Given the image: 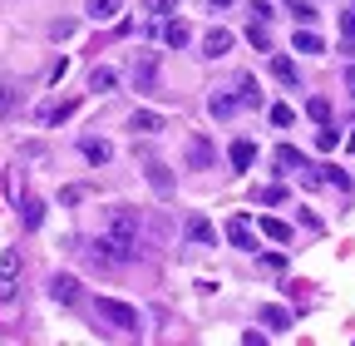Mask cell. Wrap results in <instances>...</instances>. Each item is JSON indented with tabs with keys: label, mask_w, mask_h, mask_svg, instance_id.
<instances>
[{
	"label": "cell",
	"mask_w": 355,
	"mask_h": 346,
	"mask_svg": "<svg viewBox=\"0 0 355 346\" xmlns=\"http://www.w3.org/2000/svg\"><path fill=\"white\" fill-rule=\"evenodd\" d=\"M227 242H232V247H247V252L257 247V238H252V223L242 218V213H237V218H227Z\"/></svg>",
	"instance_id": "8"
},
{
	"label": "cell",
	"mask_w": 355,
	"mask_h": 346,
	"mask_svg": "<svg viewBox=\"0 0 355 346\" xmlns=\"http://www.w3.org/2000/svg\"><path fill=\"white\" fill-rule=\"evenodd\" d=\"M237 99H242L247 109H257V104H261V90H257V79H252V74H242V79H237Z\"/></svg>",
	"instance_id": "20"
},
{
	"label": "cell",
	"mask_w": 355,
	"mask_h": 346,
	"mask_svg": "<svg viewBox=\"0 0 355 346\" xmlns=\"http://www.w3.org/2000/svg\"><path fill=\"white\" fill-rule=\"evenodd\" d=\"M316 144H321V149H326V154H331V149H336V144H340V134H336V129H321V134H316Z\"/></svg>",
	"instance_id": "33"
},
{
	"label": "cell",
	"mask_w": 355,
	"mask_h": 346,
	"mask_svg": "<svg viewBox=\"0 0 355 346\" xmlns=\"http://www.w3.org/2000/svg\"><path fill=\"white\" fill-rule=\"evenodd\" d=\"M291 15H296L301 25H311V20H316V6H306V0H291Z\"/></svg>",
	"instance_id": "28"
},
{
	"label": "cell",
	"mask_w": 355,
	"mask_h": 346,
	"mask_svg": "<svg viewBox=\"0 0 355 346\" xmlns=\"http://www.w3.org/2000/svg\"><path fill=\"white\" fill-rule=\"evenodd\" d=\"M306 114H311V119H316V124H331V104H326L321 94H316V99H311V104H306Z\"/></svg>",
	"instance_id": "25"
},
{
	"label": "cell",
	"mask_w": 355,
	"mask_h": 346,
	"mask_svg": "<svg viewBox=\"0 0 355 346\" xmlns=\"http://www.w3.org/2000/svg\"><path fill=\"white\" fill-rule=\"evenodd\" d=\"M252 15H257V20L266 25V20H272V15H277V10H272V0H252Z\"/></svg>",
	"instance_id": "32"
},
{
	"label": "cell",
	"mask_w": 355,
	"mask_h": 346,
	"mask_svg": "<svg viewBox=\"0 0 355 346\" xmlns=\"http://www.w3.org/2000/svg\"><path fill=\"white\" fill-rule=\"evenodd\" d=\"M277 168H282V173L306 168V154H301V149H291V144H282V149H277Z\"/></svg>",
	"instance_id": "19"
},
{
	"label": "cell",
	"mask_w": 355,
	"mask_h": 346,
	"mask_svg": "<svg viewBox=\"0 0 355 346\" xmlns=\"http://www.w3.org/2000/svg\"><path fill=\"white\" fill-rule=\"evenodd\" d=\"M340 35H345V45H355V10L340 15Z\"/></svg>",
	"instance_id": "31"
},
{
	"label": "cell",
	"mask_w": 355,
	"mask_h": 346,
	"mask_svg": "<svg viewBox=\"0 0 355 346\" xmlns=\"http://www.w3.org/2000/svg\"><path fill=\"white\" fill-rule=\"evenodd\" d=\"M144 173H148V183H153V193H158V198H173V188H178V183H173V173H168L158 158H148V163H144Z\"/></svg>",
	"instance_id": "5"
},
{
	"label": "cell",
	"mask_w": 355,
	"mask_h": 346,
	"mask_svg": "<svg viewBox=\"0 0 355 346\" xmlns=\"http://www.w3.org/2000/svg\"><path fill=\"white\" fill-rule=\"evenodd\" d=\"M247 40H252L257 50H272V35H266V25H261V20H257V25L247 30Z\"/></svg>",
	"instance_id": "26"
},
{
	"label": "cell",
	"mask_w": 355,
	"mask_h": 346,
	"mask_svg": "<svg viewBox=\"0 0 355 346\" xmlns=\"http://www.w3.org/2000/svg\"><path fill=\"white\" fill-rule=\"evenodd\" d=\"M10 104H15V94H10V90H0V114H6Z\"/></svg>",
	"instance_id": "37"
},
{
	"label": "cell",
	"mask_w": 355,
	"mask_h": 346,
	"mask_svg": "<svg viewBox=\"0 0 355 346\" xmlns=\"http://www.w3.org/2000/svg\"><path fill=\"white\" fill-rule=\"evenodd\" d=\"M291 50H301V55H321V50H326V40L311 30V25H301V30L291 35Z\"/></svg>",
	"instance_id": "10"
},
{
	"label": "cell",
	"mask_w": 355,
	"mask_h": 346,
	"mask_svg": "<svg viewBox=\"0 0 355 346\" xmlns=\"http://www.w3.org/2000/svg\"><path fill=\"white\" fill-rule=\"evenodd\" d=\"M50 297L60 302V307H74V302H79V282H74L69 272H60V277L50 282Z\"/></svg>",
	"instance_id": "7"
},
{
	"label": "cell",
	"mask_w": 355,
	"mask_h": 346,
	"mask_svg": "<svg viewBox=\"0 0 355 346\" xmlns=\"http://www.w3.org/2000/svg\"><path fill=\"white\" fill-rule=\"evenodd\" d=\"M20 252L15 247H6L0 252V302H15V292H20Z\"/></svg>",
	"instance_id": "2"
},
{
	"label": "cell",
	"mask_w": 355,
	"mask_h": 346,
	"mask_svg": "<svg viewBox=\"0 0 355 346\" xmlns=\"http://www.w3.org/2000/svg\"><path fill=\"white\" fill-rule=\"evenodd\" d=\"M148 10H153V15H173V10H178V0H148Z\"/></svg>",
	"instance_id": "34"
},
{
	"label": "cell",
	"mask_w": 355,
	"mask_h": 346,
	"mask_svg": "<svg viewBox=\"0 0 355 346\" xmlns=\"http://www.w3.org/2000/svg\"><path fill=\"white\" fill-rule=\"evenodd\" d=\"M261 203H272V208H277V203H286V183H272V188H261Z\"/></svg>",
	"instance_id": "29"
},
{
	"label": "cell",
	"mask_w": 355,
	"mask_h": 346,
	"mask_svg": "<svg viewBox=\"0 0 355 346\" xmlns=\"http://www.w3.org/2000/svg\"><path fill=\"white\" fill-rule=\"evenodd\" d=\"M20 223H25L30 233L44 223V203H40V198H25V203H20Z\"/></svg>",
	"instance_id": "18"
},
{
	"label": "cell",
	"mask_w": 355,
	"mask_h": 346,
	"mask_svg": "<svg viewBox=\"0 0 355 346\" xmlns=\"http://www.w3.org/2000/svg\"><path fill=\"white\" fill-rule=\"evenodd\" d=\"M321 179L336 183V188H350V173H340V168H321Z\"/></svg>",
	"instance_id": "30"
},
{
	"label": "cell",
	"mask_w": 355,
	"mask_h": 346,
	"mask_svg": "<svg viewBox=\"0 0 355 346\" xmlns=\"http://www.w3.org/2000/svg\"><path fill=\"white\" fill-rule=\"evenodd\" d=\"M345 90L355 94V65H345Z\"/></svg>",
	"instance_id": "38"
},
{
	"label": "cell",
	"mask_w": 355,
	"mask_h": 346,
	"mask_svg": "<svg viewBox=\"0 0 355 346\" xmlns=\"http://www.w3.org/2000/svg\"><path fill=\"white\" fill-rule=\"evenodd\" d=\"M79 154H84L89 163H109V158H114V149H109L104 139H84V144H79Z\"/></svg>",
	"instance_id": "17"
},
{
	"label": "cell",
	"mask_w": 355,
	"mask_h": 346,
	"mask_svg": "<svg viewBox=\"0 0 355 346\" xmlns=\"http://www.w3.org/2000/svg\"><path fill=\"white\" fill-rule=\"evenodd\" d=\"M84 10H89V20H114L119 15V0H89Z\"/></svg>",
	"instance_id": "22"
},
{
	"label": "cell",
	"mask_w": 355,
	"mask_h": 346,
	"mask_svg": "<svg viewBox=\"0 0 355 346\" xmlns=\"http://www.w3.org/2000/svg\"><path fill=\"white\" fill-rule=\"evenodd\" d=\"M89 90H94V94H114V90H119V74H114V69H104V65H99V69H94V74H89Z\"/></svg>",
	"instance_id": "14"
},
{
	"label": "cell",
	"mask_w": 355,
	"mask_h": 346,
	"mask_svg": "<svg viewBox=\"0 0 355 346\" xmlns=\"http://www.w3.org/2000/svg\"><path fill=\"white\" fill-rule=\"evenodd\" d=\"M261 238L286 242V238H291V223H286V218H261Z\"/></svg>",
	"instance_id": "21"
},
{
	"label": "cell",
	"mask_w": 355,
	"mask_h": 346,
	"mask_svg": "<svg viewBox=\"0 0 355 346\" xmlns=\"http://www.w3.org/2000/svg\"><path fill=\"white\" fill-rule=\"evenodd\" d=\"M207 6H212V10H227V6H232V0H207Z\"/></svg>",
	"instance_id": "39"
},
{
	"label": "cell",
	"mask_w": 355,
	"mask_h": 346,
	"mask_svg": "<svg viewBox=\"0 0 355 346\" xmlns=\"http://www.w3.org/2000/svg\"><path fill=\"white\" fill-rule=\"evenodd\" d=\"M128 129H133V134H158V129H163V114H153V109H139V114L128 119Z\"/></svg>",
	"instance_id": "12"
},
{
	"label": "cell",
	"mask_w": 355,
	"mask_h": 346,
	"mask_svg": "<svg viewBox=\"0 0 355 346\" xmlns=\"http://www.w3.org/2000/svg\"><path fill=\"white\" fill-rule=\"evenodd\" d=\"M133 84H139L144 94H153V90H158V55H153V50L133 60Z\"/></svg>",
	"instance_id": "3"
},
{
	"label": "cell",
	"mask_w": 355,
	"mask_h": 346,
	"mask_svg": "<svg viewBox=\"0 0 355 346\" xmlns=\"http://www.w3.org/2000/svg\"><path fill=\"white\" fill-rule=\"evenodd\" d=\"M261 322L272 327V331H286V327H291V312L277 307V302H266V307H261Z\"/></svg>",
	"instance_id": "15"
},
{
	"label": "cell",
	"mask_w": 355,
	"mask_h": 346,
	"mask_svg": "<svg viewBox=\"0 0 355 346\" xmlns=\"http://www.w3.org/2000/svg\"><path fill=\"white\" fill-rule=\"evenodd\" d=\"M74 109H79V104H74V99H64V104H55V109H44L40 119H44V124H64V119H74Z\"/></svg>",
	"instance_id": "23"
},
{
	"label": "cell",
	"mask_w": 355,
	"mask_h": 346,
	"mask_svg": "<svg viewBox=\"0 0 355 346\" xmlns=\"http://www.w3.org/2000/svg\"><path fill=\"white\" fill-rule=\"evenodd\" d=\"M345 144H350V149H355V134H350V139H345Z\"/></svg>",
	"instance_id": "40"
},
{
	"label": "cell",
	"mask_w": 355,
	"mask_h": 346,
	"mask_svg": "<svg viewBox=\"0 0 355 346\" xmlns=\"http://www.w3.org/2000/svg\"><path fill=\"white\" fill-rule=\"evenodd\" d=\"M227 158H232V168H237V173H247V168L257 163V144H252V139H237V144L227 149Z\"/></svg>",
	"instance_id": "11"
},
{
	"label": "cell",
	"mask_w": 355,
	"mask_h": 346,
	"mask_svg": "<svg viewBox=\"0 0 355 346\" xmlns=\"http://www.w3.org/2000/svg\"><path fill=\"white\" fill-rule=\"evenodd\" d=\"M272 74H277L282 84H296V65H291L286 55H272Z\"/></svg>",
	"instance_id": "24"
},
{
	"label": "cell",
	"mask_w": 355,
	"mask_h": 346,
	"mask_svg": "<svg viewBox=\"0 0 355 346\" xmlns=\"http://www.w3.org/2000/svg\"><path fill=\"white\" fill-rule=\"evenodd\" d=\"M227 50H232V30H222V25H217V30L202 35V55H207V60H222Z\"/></svg>",
	"instance_id": "6"
},
{
	"label": "cell",
	"mask_w": 355,
	"mask_h": 346,
	"mask_svg": "<svg viewBox=\"0 0 355 346\" xmlns=\"http://www.w3.org/2000/svg\"><path fill=\"white\" fill-rule=\"evenodd\" d=\"M183 238H188L193 247H212V242H217V233H212V223H207V218H198V213H193V218L183 223Z\"/></svg>",
	"instance_id": "4"
},
{
	"label": "cell",
	"mask_w": 355,
	"mask_h": 346,
	"mask_svg": "<svg viewBox=\"0 0 355 346\" xmlns=\"http://www.w3.org/2000/svg\"><path fill=\"white\" fill-rule=\"evenodd\" d=\"M84 193H89V188H79V183H69V188H64V193H60V203H79V198H84Z\"/></svg>",
	"instance_id": "36"
},
{
	"label": "cell",
	"mask_w": 355,
	"mask_h": 346,
	"mask_svg": "<svg viewBox=\"0 0 355 346\" xmlns=\"http://www.w3.org/2000/svg\"><path fill=\"white\" fill-rule=\"evenodd\" d=\"M237 104H242L237 94H212V99H207V109H212V119H232V114H237Z\"/></svg>",
	"instance_id": "16"
},
{
	"label": "cell",
	"mask_w": 355,
	"mask_h": 346,
	"mask_svg": "<svg viewBox=\"0 0 355 346\" xmlns=\"http://www.w3.org/2000/svg\"><path fill=\"white\" fill-rule=\"evenodd\" d=\"M94 312L114 327V331H123V336H139V312L128 307V302H119V297H99L94 302Z\"/></svg>",
	"instance_id": "1"
},
{
	"label": "cell",
	"mask_w": 355,
	"mask_h": 346,
	"mask_svg": "<svg viewBox=\"0 0 355 346\" xmlns=\"http://www.w3.org/2000/svg\"><path fill=\"white\" fill-rule=\"evenodd\" d=\"M163 40H168V45H173V50H183V45H188V40H193V30H188V20H168V25H163Z\"/></svg>",
	"instance_id": "13"
},
{
	"label": "cell",
	"mask_w": 355,
	"mask_h": 346,
	"mask_svg": "<svg viewBox=\"0 0 355 346\" xmlns=\"http://www.w3.org/2000/svg\"><path fill=\"white\" fill-rule=\"evenodd\" d=\"M50 35H55V40H64V35H74V20H55V25H50Z\"/></svg>",
	"instance_id": "35"
},
{
	"label": "cell",
	"mask_w": 355,
	"mask_h": 346,
	"mask_svg": "<svg viewBox=\"0 0 355 346\" xmlns=\"http://www.w3.org/2000/svg\"><path fill=\"white\" fill-rule=\"evenodd\" d=\"M212 158H217V149H212V139H188V163L193 168H212Z\"/></svg>",
	"instance_id": "9"
},
{
	"label": "cell",
	"mask_w": 355,
	"mask_h": 346,
	"mask_svg": "<svg viewBox=\"0 0 355 346\" xmlns=\"http://www.w3.org/2000/svg\"><path fill=\"white\" fill-rule=\"evenodd\" d=\"M291 119H296V109H291V104H272V124H277V129H286Z\"/></svg>",
	"instance_id": "27"
}]
</instances>
